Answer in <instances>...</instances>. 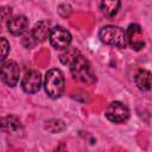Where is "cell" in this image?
<instances>
[{"instance_id":"cell-1","label":"cell","mask_w":152,"mask_h":152,"mask_svg":"<svg viewBox=\"0 0 152 152\" xmlns=\"http://www.w3.org/2000/svg\"><path fill=\"white\" fill-rule=\"evenodd\" d=\"M99 39L109 46L125 49L128 45L126 31L115 25H106L99 31Z\"/></svg>"},{"instance_id":"cell-2","label":"cell","mask_w":152,"mask_h":152,"mask_svg":"<svg viewBox=\"0 0 152 152\" xmlns=\"http://www.w3.org/2000/svg\"><path fill=\"white\" fill-rule=\"evenodd\" d=\"M70 71H71L74 80L78 81L81 83L93 84L96 82V76H95V72L91 68V64L81 53L70 64Z\"/></svg>"},{"instance_id":"cell-3","label":"cell","mask_w":152,"mask_h":152,"mask_svg":"<svg viewBox=\"0 0 152 152\" xmlns=\"http://www.w3.org/2000/svg\"><path fill=\"white\" fill-rule=\"evenodd\" d=\"M44 88L49 97L58 99L63 95L65 88V80L59 69H50L45 74Z\"/></svg>"},{"instance_id":"cell-4","label":"cell","mask_w":152,"mask_h":152,"mask_svg":"<svg viewBox=\"0 0 152 152\" xmlns=\"http://www.w3.org/2000/svg\"><path fill=\"white\" fill-rule=\"evenodd\" d=\"M106 118L114 124H124L129 118V109L126 104H124L120 101H113L110 102L106 110H104Z\"/></svg>"},{"instance_id":"cell-5","label":"cell","mask_w":152,"mask_h":152,"mask_svg":"<svg viewBox=\"0 0 152 152\" xmlns=\"http://www.w3.org/2000/svg\"><path fill=\"white\" fill-rule=\"evenodd\" d=\"M49 40L56 50H64L70 46L72 37L71 33L63 26H55L50 31Z\"/></svg>"},{"instance_id":"cell-6","label":"cell","mask_w":152,"mask_h":152,"mask_svg":"<svg viewBox=\"0 0 152 152\" xmlns=\"http://www.w3.org/2000/svg\"><path fill=\"white\" fill-rule=\"evenodd\" d=\"M1 80L2 82L13 88L19 81V66L14 61H2L1 62Z\"/></svg>"},{"instance_id":"cell-7","label":"cell","mask_w":152,"mask_h":152,"mask_svg":"<svg viewBox=\"0 0 152 152\" xmlns=\"http://www.w3.org/2000/svg\"><path fill=\"white\" fill-rule=\"evenodd\" d=\"M42 87V76L38 71L31 70L25 74L21 80V88L27 94L37 93Z\"/></svg>"},{"instance_id":"cell-8","label":"cell","mask_w":152,"mask_h":152,"mask_svg":"<svg viewBox=\"0 0 152 152\" xmlns=\"http://www.w3.org/2000/svg\"><path fill=\"white\" fill-rule=\"evenodd\" d=\"M126 34H127L128 45L133 50L139 51V50H141L145 46V42H144V37H142V30H141L140 25H138V24H131L127 27Z\"/></svg>"},{"instance_id":"cell-9","label":"cell","mask_w":152,"mask_h":152,"mask_svg":"<svg viewBox=\"0 0 152 152\" xmlns=\"http://www.w3.org/2000/svg\"><path fill=\"white\" fill-rule=\"evenodd\" d=\"M1 129L4 133H7L14 137H21L24 133V127L20 120L15 115H12V114L5 116L1 120Z\"/></svg>"},{"instance_id":"cell-10","label":"cell","mask_w":152,"mask_h":152,"mask_svg":"<svg viewBox=\"0 0 152 152\" xmlns=\"http://www.w3.org/2000/svg\"><path fill=\"white\" fill-rule=\"evenodd\" d=\"M28 27V20L25 15H15L11 17L7 20V28L13 36H20L26 32Z\"/></svg>"},{"instance_id":"cell-11","label":"cell","mask_w":152,"mask_h":152,"mask_svg":"<svg viewBox=\"0 0 152 152\" xmlns=\"http://www.w3.org/2000/svg\"><path fill=\"white\" fill-rule=\"evenodd\" d=\"M134 82L141 91H148L152 88V72L146 69H139L134 75Z\"/></svg>"},{"instance_id":"cell-12","label":"cell","mask_w":152,"mask_h":152,"mask_svg":"<svg viewBox=\"0 0 152 152\" xmlns=\"http://www.w3.org/2000/svg\"><path fill=\"white\" fill-rule=\"evenodd\" d=\"M50 23L46 21V20H40L38 23L34 24L33 28L30 31L31 34L33 36V38L38 42V43H42L44 42L46 38H49L50 36Z\"/></svg>"},{"instance_id":"cell-13","label":"cell","mask_w":152,"mask_h":152,"mask_svg":"<svg viewBox=\"0 0 152 152\" xmlns=\"http://www.w3.org/2000/svg\"><path fill=\"white\" fill-rule=\"evenodd\" d=\"M120 6H121L120 0H101L100 4L102 13L108 18L116 15V13L120 10Z\"/></svg>"},{"instance_id":"cell-14","label":"cell","mask_w":152,"mask_h":152,"mask_svg":"<svg viewBox=\"0 0 152 152\" xmlns=\"http://www.w3.org/2000/svg\"><path fill=\"white\" fill-rule=\"evenodd\" d=\"M80 55V51L76 49V48H66L63 50V52H61L59 55V61L65 64V65H70L75 59L76 57Z\"/></svg>"},{"instance_id":"cell-15","label":"cell","mask_w":152,"mask_h":152,"mask_svg":"<svg viewBox=\"0 0 152 152\" xmlns=\"http://www.w3.org/2000/svg\"><path fill=\"white\" fill-rule=\"evenodd\" d=\"M66 128V125L61 119H50L45 122V129L50 133H59Z\"/></svg>"},{"instance_id":"cell-16","label":"cell","mask_w":152,"mask_h":152,"mask_svg":"<svg viewBox=\"0 0 152 152\" xmlns=\"http://www.w3.org/2000/svg\"><path fill=\"white\" fill-rule=\"evenodd\" d=\"M21 44H23V46L26 48V49H32V48H34V46L38 44V42L33 38V36H32L31 32L28 31L27 33H25V34L23 36V38H21Z\"/></svg>"},{"instance_id":"cell-17","label":"cell","mask_w":152,"mask_h":152,"mask_svg":"<svg viewBox=\"0 0 152 152\" xmlns=\"http://www.w3.org/2000/svg\"><path fill=\"white\" fill-rule=\"evenodd\" d=\"M0 48H1V62L6 59L8 52H10V43L7 42V39L5 37H1L0 39Z\"/></svg>"},{"instance_id":"cell-18","label":"cell","mask_w":152,"mask_h":152,"mask_svg":"<svg viewBox=\"0 0 152 152\" xmlns=\"http://www.w3.org/2000/svg\"><path fill=\"white\" fill-rule=\"evenodd\" d=\"M71 12V7L66 4H62L58 6V13L62 15V17H68Z\"/></svg>"},{"instance_id":"cell-19","label":"cell","mask_w":152,"mask_h":152,"mask_svg":"<svg viewBox=\"0 0 152 152\" xmlns=\"http://www.w3.org/2000/svg\"><path fill=\"white\" fill-rule=\"evenodd\" d=\"M11 13H12V10L11 7H1V18L5 20V19H10L11 18Z\"/></svg>"}]
</instances>
